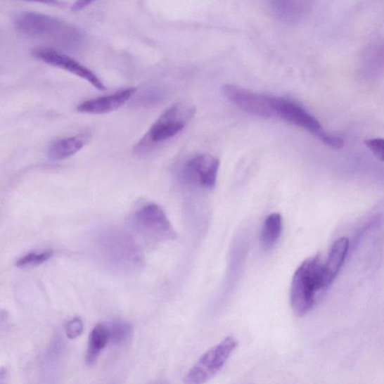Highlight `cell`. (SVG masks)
Wrapping results in <instances>:
<instances>
[{"label":"cell","mask_w":384,"mask_h":384,"mask_svg":"<svg viewBox=\"0 0 384 384\" xmlns=\"http://www.w3.org/2000/svg\"><path fill=\"white\" fill-rule=\"evenodd\" d=\"M94 251L98 262L117 275L130 276L144 267V257L138 243L125 231L108 229L96 237Z\"/></svg>","instance_id":"cell-1"},{"label":"cell","mask_w":384,"mask_h":384,"mask_svg":"<svg viewBox=\"0 0 384 384\" xmlns=\"http://www.w3.org/2000/svg\"><path fill=\"white\" fill-rule=\"evenodd\" d=\"M334 279L327 273L319 256L306 260L293 275L290 288V304L299 317L313 307L317 293L328 288Z\"/></svg>","instance_id":"cell-2"},{"label":"cell","mask_w":384,"mask_h":384,"mask_svg":"<svg viewBox=\"0 0 384 384\" xmlns=\"http://www.w3.org/2000/svg\"><path fill=\"white\" fill-rule=\"evenodd\" d=\"M13 23L17 30L29 37L55 38L71 46H75L82 40L81 33L77 29L49 15L24 11L14 17Z\"/></svg>","instance_id":"cell-3"},{"label":"cell","mask_w":384,"mask_h":384,"mask_svg":"<svg viewBox=\"0 0 384 384\" xmlns=\"http://www.w3.org/2000/svg\"><path fill=\"white\" fill-rule=\"evenodd\" d=\"M132 226L143 239L153 243L176 238V232L166 213L155 203H150L135 212L132 219Z\"/></svg>","instance_id":"cell-4"},{"label":"cell","mask_w":384,"mask_h":384,"mask_svg":"<svg viewBox=\"0 0 384 384\" xmlns=\"http://www.w3.org/2000/svg\"><path fill=\"white\" fill-rule=\"evenodd\" d=\"M196 108L189 103H179L167 108L146 134V145L171 139L183 131L194 117Z\"/></svg>","instance_id":"cell-5"},{"label":"cell","mask_w":384,"mask_h":384,"mask_svg":"<svg viewBox=\"0 0 384 384\" xmlns=\"http://www.w3.org/2000/svg\"><path fill=\"white\" fill-rule=\"evenodd\" d=\"M238 342L229 336L203 354L188 371L186 383L200 384L207 382L222 369L235 351Z\"/></svg>","instance_id":"cell-6"},{"label":"cell","mask_w":384,"mask_h":384,"mask_svg":"<svg viewBox=\"0 0 384 384\" xmlns=\"http://www.w3.org/2000/svg\"><path fill=\"white\" fill-rule=\"evenodd\" d=\"M275 116L307 130L320 139L326 132L319 121L296 101L269 95Z\"/></svg>","instance_id":"cell-7"},{"label":"cell","mask_w":384,"mask_h":384,"mask_svg":"<svg viewBox=\"0 0 384 384\" xmlns=\"http://www.w3.org/2000/svg\"><path fill=\"white\" fill-rule=\"evenodd\" d=\"M32 55L33 58L41 62L59 68V69L84 79L98 90L106 89L104 83L94 72L70 56L58 51L51 48L40 47L32 50Z\"/></svg>","instance_id":"cell-8"},{"label":"cell","mask_w":384,"mask_h":384,"mask_svg":"<svg viewBox=\"0 0 384 384\" xmlns=\"http://www.w3.org/2000/svg\"><path fill=\"white\" fill-rule=\"evenodd\" d=\"M222 93L231 103L252 116L270 118L275 116L269 95L259 94L232 84L225 85Z\"/></svg>","instance_id":"cell-9"},{"label":"cell","mask_w":384,"mask_h":384,"mask_svg":"<svg viewBox=\"0 0 384 384\" xmlns=\"http://www.w3.org/2000/svg\"><path fill=\"white\" fill-rule=\"evenodd\" d=\"M218 158L201 154L191 158L184 167V177L188 183L212 189L216 186L219 169Z\"/></svg>","instance_id":"cell-10"},{"label":"cell","mask_w":384,"mask_h":384,"mask_svg":"<svg viewBox=\"0 0 384 384\" xmlns=\"http://www.w3.org/2000/svg\"><path fill=\"white\" fill-rule=\"evenodd\" d=\"M135 88L121 90L114 94L96 98L84 101L78 105L77 110L83 114L101 115L109 114L120 108L136 94Z\"/></svg>","instance_id":"cell-11"},{"label":"cell","mask_w":384,"mask_h":384,"mask_svg":"<svg viewBox=\"0 0 384 384\" xmlns=\"http://www.w3.org/2000/svg\"><path fill=\"white\" fill-rule=\"evenodd\" d=\"M87 143V139L83 135H76L56 141L49 146V156L53 161L69 159L83 149Z\"/></svg>","instance_id":"cell-12"},{"label":"cell","mask_w":384,"mask_h":384,"mask_svg":"<svg viewBox=\"0 0 384 384\" xmlns=\"http://www.w3.org/2000/svg\"><path fill=\"white\" fill-rule=\"evenodd\" d=\"M109 343L107 325L97 324L89 334L86 364L89 366H94L105 346Z\"/></svg>","instance_id":"cell-13"},{"label":"cell","mask_w":384,"mask_h":384,"mask_svg":"<svg viewBox=\"0 0 384 384\" xmlns=\"http://www.w3.org/2000/svg\"><path fill=\"white\" fill-rule=\"evenodd\" d=\"M283 222L281 214H270L264 221L261 233V242L267 250H272L281 236Z\"/></svg>","instance_id":"cell-14"},{"label":"cell","mask_w":384,"mask_h":384,"mask_svg":"<svg viewBox=\"0 0 384 384\" xmlns=\"http://www.w3.org/2000/svg\"><path fill=\"white\" fill-rule=\"evenodd\" d=\"M349 240L341 237L333 245L328 259L324 264L327 273L335 279L345 262L349 250Z\"/></svg>","instance_id":"cell-15"},{"label":"cell","mask_w":384,"mask_h":384,"mask_svg":"<svg viewBox=\"0 0 384 384\" xmlns=\"http://www.w3.org/2000/svg\"><path fill=\"white\" fill-rule=\"evenodd\" d=\"M109 343L115 346H122L130 342L134 334L133 325L125 321H115L108 326Z\"/></svg>","instance_id":"cell-16"},{"label":"cell","mask_w":384,"mask_h":384,"mask_svg":"<svg viewBox=\"0 0 384 384\" xmlns=\"http://www.w3.org/2000/svg\"><path fill=\"white\" fill-rule=\"evenodd\" d=\"M65 343L61 335H55L45 353L42 367L49 371H53L58 367L63 357Z\"/></svg>","instance_id":"cell-17"},{"label":"cell","mask_w":384,"mask_h":384,"mask_svg":"<svg viewBox=\"0 0 384 384\" xmlns=\"http://www.w3.org/2000/svg\"><path fill=\"white\" fill-rule=\"evenodd\" d=\"M53 255L51 250L40 252H31L21 257L16 262V267L19 268H27L39 266L50 260Z\"/></svg>","instance_id":"cell-18"},{"label":"cell","mask_w":384,"mask_h":384,"mask_svg":"<svg viewBox=\"0 0 384 384\" xmlns=\"http://www.w3.org/2000/svg\"><path fill=\"white\" fill-rule=\"evenodd\" d=\"M84 331V324L80 318H74L65 325L67 337L70 340L80 336Z\"/></svg>","instance_id":"cell-19"},{"label":"cell","mask_w":384,"mask_h":384,"mask_svg":"<svg viewBox=\"0 0 384 384\" xmlns=\"http://www.w3.org/2000/svg\"><path fill=\"white\" fill-rule=\"evenodd\" d=\"M365 144L378 160L384 162V139H369L365 141Z\"/></svg>","instance_id":"cell-20"},{"label":"cell","mask_w":384,"mask_h":384,"mask_svg":"<svg viewBox=\"0 0 384 384\" xmlns=\"http://www.w3.org/2000/svg\"><path fill=\"white\" fill-rule=\"evenodd\" d=\"M319 139L324 144L335 150L341 149L344 146V141L342 139L326 132Z\"/></svg>","instance_id":"cell-21"},{"label":"cell","mask_w":384,"mask_h":384,"mask_svg":"<svg viewBox=\"0 0 384 384\" xmlns=\"http://www.w3.org/2000/svg\"><path fill=\"white\" fill-rule=\"evenodd\" d=\"M96 1V0H76V1L72 6L71 10L72 11H82L84 8L87 7L89 5H91Z\"/></svg>","instance_id":"cell-22"},{"label":"cell","mask_w":384,"mask_h":384,"mask_svg":"<svg viewBox=\"0 0 384 384\" xmlns=\"http://www.w3.org/2000/svg\"><path fill=\"white\" fill-rule=\"evenodd\" d=\"M23 1L39 3L41 4H45L51 6H63L64 3L60 1V0H23Z\"/></svg>","instance_id":"cell-23"},{"label":"cell","mask_w":384,"mask_h":384,"mask_svg":"<svg viewBox=\"0 0 384 384\" xmlns=\"http://www.w3.org/2000/svg\"><path fill=\"white\" fill-rule=\"evenodd\" d=\"M7 377V371L6 369L2 368L1 371H0V383H3L4 382V380Z\"/></svg>","instance_id":"cell-24"}]
</instances>
